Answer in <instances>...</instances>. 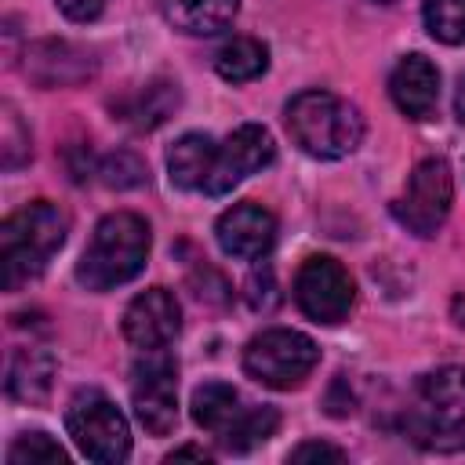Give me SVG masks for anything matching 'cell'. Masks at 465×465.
Returning <instances> with one entry per match:
<instances>
[{"label": "cell", "instance_id": "obj_1", "mask_svg": "<svg viewBox=\"0 0 465 465\" xmlns=\"http://www.w3.org/2000/svg\"><path fill=\"white\" fill-rule=\"evenodd\" d=\"M403 432L421 450H465V367H436L418 378L403 407Z\"/></svg>", "mask_w": 465, "mask_h": 465}, {"label": "cell", "instance_id": "obj_2", "mask_svg": "<svg viewBox=\"0 0 465 465\" xmlns=\"http://www.w3.org/2000/svg\"><path fill=\"white\" fill-rule=\"evenodd\" d=\"M69 232V214L51 200H33L4 218L0 225V280L4 291H18L36 280L47 262L62 251Z\"/></svg>", "mask_w": 465, "mask_h": 465}, {"label": "cell", "instance_id": "obj_3", "mask_svg": "<svg viewBox=\"0 0 465 465\" xmlns=\"http://www.w3.org/2000/svg\"><path fill=\"white\" fill-rule=\"evenodd\" d=\"M149 243H153V236H149V225L142 214L113 211L94 225L91 243L84 247V254L76 262V280L87 291H113V287L134 280L145 269Z\"/></svg>", "mask_w": 465, "mask_h": 465}, {"label": "cell", "instance_id": "obj_4", "mask_svg": "<svg viewBox=\"0 0 465 465\" xmlns=\"http://www.w3.org/2000/svg\"><path fill=\"white\" fill-rule=\"evenodd\" d=\"M287 134L316 160H341L363 142V116L331 91H302L283 109Z\"/></svg>", "mask_w": 465, "mask_h": 465}, {"label": "cell", "instance_id": "obj_5", "mask_svg": "<svg viewBox=\"0 0 465 465\" xmlns=\"http://www.w3.org/2000/svg\"><path fill=\"white\" fill-rule=\"evenodd\" d=\"M193 421L203 432H211L225 450L243 454L276 432L280 414L272 407H243V400L232 385L207 381L193 392Z\"/></svg>", "mask_w": 465, "mask_h": 465}, {"label": "cell", "instance_id": "obj_6", "mask_svg": "<svg viewBox=\"0 0 465 465\" xmlns=\"http://www.w3.org/2000/svg\"><path fill=\"white\" fill-rule=\"evenodd\" d=\"M65 429L84 458L116 465L131 454V429L120 407L102 389H80L65 407Z\"/></svg>", "mask_w": 465, "mask_h": 465}, {"label": "cell", "instance_id": "obj_7", "mask_svg": "<svg viewBox=\"0 0 465 465\" xmlns=\"http://www.w3.org/2000/svg\"><path fill=\"white\" fill-rule=\"evenodd\" d=\"M320 363V349L309 334L302 331H291V327H272V331H262L247 341L243 349V371L269 385V389H298L312 367Z\"/></svg>", "mask_w": 465, "mask_h": 465}, {"label": "cell", "instance_id": "obj_8", "mask_svg": "<svg viewBox=\"0 0 465 465\" xmlns=\"http://www.w3.org/2000/svg\"><path fill=\"white\" fill-rule=\"evenodd\" d=\"M450 203H454V178H450V167H447V160L429 156V160H421V163L411 171V178H407L400 200L392 203V214H396V222L407 225L414 236H432V232L447 222Z\"/></svg>", "mask_w": 465, "mask_h": 465}, {"label": "cell", "instance_id": "obj_9", "mask_svg": "<svg viewBox=\"0 0 465 465\" xmlns=\"http://www.w3.org/2000/svg\"><path fill=\"white\" fill-rule=\"evenodd\" d=\"M294 302L312 323H341L356 302V283L341 262L312 254L294 272Z\"/></svg>", "mask_w": 465, "mask_h": 465}, {"label": "cell", "instance_id": "obj_10", "mask_svg": "<svg viewBox=\"0 0 465 465\" xmlns=\"http://www.w3.org/2000/svg\"><path fill=\"white\" fill-rule=\"evenodd\" d=\"M131 403L145 432L167 436L178 421V363L163 352L153 349L145 352L134 371H131Z\"/></svg>", "mask_w": 465, "mask_h": 465}, {"label": "cell", "instance_id": "obj_11", "mask_svg": "<svg viewBox=\"0 0 465 465\" xmlns=\"http://www.w3.org/2000/svg\"><path fill=\"white\" fill-rule=\"evenodd\" d=\"M276 156V145H272V134L262 127V124H240L214 153V167H211V178L203 185L207 196H225L232 193L243 178H251L254 171L269 167Z\"/></svg>", "mask_w": 465, "mask_h": 465}, {"label": "cell", "instance_id": "obj_12", "mask_svg": "<svg viewBox=\"0 0 465 465\" xmlns=\"http://www.w3.org/2000/svg\"><path fill=\"white\" fill-rule=\"evenodd\" d=\"M182 331V309L178 298L167 287H149L142 294L131 298V305L124 309V338L142 349H167Z\"/></svg>", "mask_w": 465, "mask_h": 465}, {"label": "cell", "instance_id": "obj_13", "mask_svg": "<svg viewBox=\"0 0 465 465\" xmlns=\"http://www.w3.org/2000/svg\"><path fill=\"white\" fill-rule=\"evenodd\" d=\"M214 236H218V247L229 258L254 262V258H262L272 247V240H276V218L262 203H251V200L247 203H232L214 222Z\"/></svg>", "mask_w": 465, "mask_h": 465}, {"label": "cell", "instance_id": "obj_14", "mask_svg": "<svg viewBox=\"0 0 465 465\" xmlns=\"http://www.w3.org/2000/svg\"><path fill=\"white\" fill-rule=\"evenodd\" d=\"M389 94L407 120H429L440 102V73L425 54H403L389 76Z\"/></svg>", "mask_w": 465, "mask_h": 465}, {"label": "cell", "instance_id": "obj_15", "mask_svg": "<svg viewBox=\"0 0 465 465\" xmlns=\"http://www.w3.org/2000/svg\"><path fill=\"white\" fill-rule=\"evenodd\" d=\"M156 7L178 33L214 36L236 18L240 0H156Z\"/></svg>", "mask_w": 465, "mask_h": 465}, {"label": "cell", "instance_id": "obj_16", "mask_svg": "<svg viewBox=\"0 0 465 465\" xmlns=\"http://www.w3.org/2000/svg\"><path fill=\"white\" fill-rule=\"evenodd\" d=\"M214 153H218V145H214L211 134H200V131L182 134L167 153L171 182L178 189H200L203 193V185L211 178V167H214Z\"/></svg>", "mask_w": 465, "mask_h": 465}, {"label": "cell", "instance_id": "obj_17", "mask_svg": "<svg viewBox=\"0 0 465 465\" xmlns=\"http://www.w3.org/2000/svg\"><path fill=\"white\" fill-rule=\"evenodd\" d=\"M54 378V356L47 349H18L7 363V392L22 403H44Z\"/></svg>", "mask_w": 465, "mask_h": 465}, {"label": "cell", "instance_id": "obj_18", "mask_svg": "<svg viewBox=\"0 0 465 465\" xmlns=\"http://www.w3.org/2000/svg\"><path fill=\"white\" fill-rule=\"evenodd\" d=\"M62 65L94 73V62H91L84 51H76V47H69V44H62V40L33 44V47L25 51V73H29L40 87H62V84H69V76L62 73Z\"/></svg>", "mask_w": 465, "mask_h": 465}, {"label": "cell", "instance_id": "obj_19", "mask_svg": "<svg viewBox=\"0 0 465 465\" xmlns=\"http://www.w3.org/2000/svg\"><path fill=\"white\" fill-rule=\"evenodd\" d=\"M265 65H269V47L254 36H232L214 54V69L229 84H247V80L262 76Z\"/></svg>", "mask_w": 465, "mask_h": 465}, {"label": "cell", "instance_id": "obj_20", "mask_svg": "<svg viewBox=\"0 0 465 465\" xmlns=\"http://www.w3.org/2000/svg\"><path fill=\"white\" fill-rule=\"evenodd\" d=\"M174 105H178V87L167 80H156L131 98V105L124 109V120H131L134 127H156L171 116Z\"/></svg>", "mask_w": 465, "mask_h": 465}, {"label": "cell", "instance_id": "obj_21", "mask_svg": "<svg viewBox=\"0 0 465 465\" xmlns=\"http://www.w3.org/2000/svg\"><path fill=\"white\" fill-rule=\"evenodd\" d=\"M425 29L443 44H465V0H425Z\"/></svg>", "mask_w": 465, "mask_h": 465}, {"label": "cell", "instance_id": "obj_22", "mask_svg": "<svg viewBox=\"0 0 465 465\" xmlns=\"http://www.w3.org/2000/svg\"><path fill=\"white\" fill-rule=\"evenodd\" d=\"M65 465L69 454L47 436V432H22L7 447V465Z\"/></svg>", "mask_w": 465, "mask_h": 465}, {"label": "cell", "instance_id": "obj_23", "mask_svg": "<svg viewBox=\"0 0 465 465\" xmlns=\"http://www.w3.org/2000/svg\"><path fill=\"white\" fill-rule=\"evenodd\" d=\"M98 174L113 189H134V185L145 182V163L134 153H113V156H105L98 163Z\"/></svg>", "mask_w": 465, "mask_h": 465}, {"label": "cell", "instance_id": "obj_24", "mask_svg": "<svg viewBox=\"0 0 465 465\" xmlns=\"http://www.w3.org/2000/svg\"><path fill=\"white\" fill-rule=\"evenodd\" d=\"M4 167L7 171H15L18 163H25L29 156H33V149H29V134L22 131V120H18V113H15V105L11 102H4Z\"/></svg>", "mask_w": 465, "mask_h": 465}, {"label": "cell", "instance_id": "obj_25", "mask_svg": "<svg viewBox=\"0 0 465 465\" xmlns=\"http://www.w3.org/2000/svg\"><path fill=\"white\" fill-rule=\"evenodd\" d=\"M345 450L341 447H331V443H320V440H305L291 450V461H341Z\"/></svg>", "mask_w": 465, "mask_h": 465}, {"label": "cell", "instance_id": "obj_26", "mask_svg": "<svg viewBox=\"0 0 465 465\" xmlns=\"http://www.w3.org/2000/svg\"><path fill=\"white\" fill-rule=\"evenodd\" d=\"M54 4H58V11H62L65 18H73V22H91V18H98L102 7H105V0H54Z\"/></svg>", "mask_w": 465, "mask_h": 465}, {"label": "cell", "instance_id": "obj_27", "mask_svg": "<svg viewBox=\"0 0 465 465\" xmlns=\"http://www.w3.org/2000/svg\"><path fill=\"white\" fill-rule=\"evenodd\" d=\"M174 458H196V461H207L211 454H207L203 447H178V450L171 454V461H174Z\"/></svg>", "mask_w": 465, "mask_h": 465}, {"label": "cell", "instance_id": "obj_28", "mask_svg": "<svg viewBox=\"0 0 465 465\" xmlns=\"http://www.w3.org/2000/svg\"><path fill=\"white\" fill-rule=\"evenodd\" d=\"M454 113H458V120L465 124V76H461V84H458V94H454Z\"/></svg>", "mask_w": 465, "mask_h": 465}]
</instances>
